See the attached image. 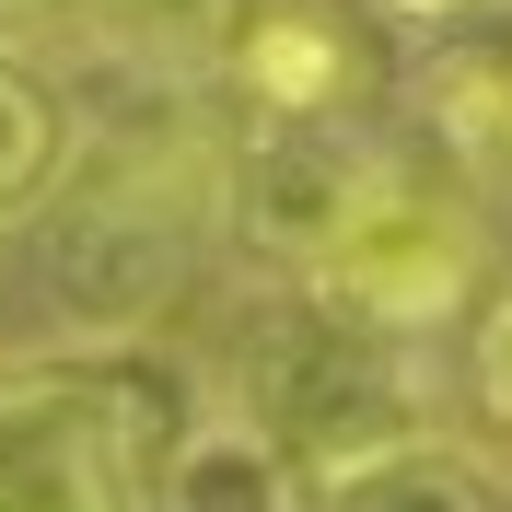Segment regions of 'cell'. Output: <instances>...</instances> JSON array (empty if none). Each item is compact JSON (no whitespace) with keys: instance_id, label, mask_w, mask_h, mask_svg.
Wrapping results in <instances>:
<instances>
[{"instance_id":"obj_1","label":"cell","mask_w":512,"mask_h":512,"mask_svg":"<svg viewBox=\"0 0 512 512\" xmlns=\"http://www.w3.org/2000/svg\"><path fill=\"white\" fill-rule=\"evenodd\" d=\"M222 210V152L175 128H117L47 210V303L82 338H140V326L187 291L198 268V222Z\"/></svg>"},{"instance_id":"obj_12","label":"cell","mask_w":512,"mask_h":512,"mask_svg":"<svg viewBox=\"0 0 512 512\" xmlns=\"http://www.w3.org/2000/svg\"><path fill=\"white\" fill-rule=\"evenodd\" d=\"M466 396H478V419L512 443V280L478 303V338H466Z\"/></svg>"},{"instance_id":"obj_9","label":"cell","mask_w":512,"mask_h":512,"mask_svg":"<svg viewBox=\"0 0 512 512\" xmlns=\"http://www.w3.org/2000/svg\"><path fill=\"white\" fill-rule=\"evenodd\" d=\"M82 24H94V47L117 70H140L152 94H175V82H198V70H222L245 0H94Z\"/></svg>"},{"instance_id":"obj_14","label":"cell","mask_w":512,"mask_h":512,"mask_svg":"<svg viewBox=\"0 0 512 512\" xmlns=\"http://www.w3.org/2000/svg\"><path fill=\"white\" fill-rule=\"evenodd\" d=\"M373 12H396V24H454V12H478V0H373Z\"/></svg>"},{"instance_id":"obj_7","label":"cell","mask_w":512,"mask_h":512,"mask_svg":"<svg viewBox=\"0 0 512 512\" xmlns=\"http://www.w3.org/2000/svg\"><path fill=\"white\" fill-rule=\"evenodd\" d=\"M152 512H315V478H303L256 419L210 408V419H187V431L163 443Z\"/></svg>"},{"instance_id":"obj_6","label":"cell","mask_w":512,"mask_h":512,"mask_svg":"<svg viewBox=\"0 0 512 512\" xmlns=\"http://www.w3.org/2000/svg\"><path fill=\"white\" fill-rule=\"evenodd\" d=\"M222 82L245 94L256 128L338 117V105H350V35H338V12H315V0H245V24H233V47H222Z\"/></svg>"},{"instance_id":"obj_10","label":"cell","mask_w":512,"mask_h":512,"mask_svg":"<svg viewBox=\"0 0 512 512\" xmlns=\"http://www.w3.org/2000/svg\"><path fill=\"white\" fill-rule=\"evenodd\" d=\"M315 512H512V478L466 443H408V454H373L361 478L315 489Z\"/></svg>"},{"instance_id":"obj_2","label":"cell","mask_w":512,"mask_h":512,"mask_svg":"<svg viewBox=\"0 0 512 512\" xmlns=\"http://www.w3.org/2000/svg\"><path fill=\"white\" fill-rule=\"evenodd\" d=\"M222 408L256 419V431H268V443H280L315 489L361 478L373 454L431 443L408 338H373L361 315H338V303H315V291H291V303H268V315L245 326Z\"/></svg>"},{"instance_id":"obj_4","label":"cell","mask_w":512,"mask_h":512,"mask_svg":"<svg viewBox=\"0 0 512 512\" xmlns=\"http://www.w3.org/2000/svg\"><path fill=\"white\" fill-rule=\"evenodd\" d=\"M384 175H396V152L361 140L350 117H280V128H245L222 152V222L245 256L315 280L350 245V222L384 198Z\"/></svg>"},{"instance_id":"obj_8","label":"cell","mask_w":512,"mask_h":512,"mask_svg":"<svg viewBox=\"0 0 512 512\" xmlns=\"http://www.w3.org/2000/svg\"><path fill=\"white\" fill-rule=\"evenodd\" d=\"M408 117L454 163H512V24L489 35H431L408 70Z\"/></svg>"},{"instance_id":"obj_5","label":"cell","mask_w":512,"mask_h":512,"mask_svg":"<svg viewBox=\"0 0 512 512\" xmlns=\"http://www.w3.org/2000/svg\"><path fill=\"white\" fill-rule=\"evenodd\" d=\"M478 268H489V233L466 222V198L419 187L408 163H396L384 198L350 222V245L326 256L303 291L338 303V315H361L373 338H419V326H454L478 303Z\"/></svg>"},{"instance_id":"obj_3","label":"cell","mask_w":512,"mask_h":512,"mask_svg":"<svg viewBox=\"0 0 512 512\" xmlns=\"http://www.w3.org/2000/svg\"><path fill=\"white\" fill-rule=\"evenodd\" d=\"M163 443L117 373H0V512H152Z\"/></svg>"},{"instance_id":"obj_11","label":"cell","mask_w":512,"mask_h":512,"mask_svg":"<svg viewBox=\"0 0 512 512\" xmlns=\"http://www.w3.org/2000/svg\"><path fill=\"white\" fill-rule=\"evenodd\" d=\"M59 105H47V82H35L24 59H0V222L12 210H35L47 198V175H59Z\"/></svg>"},{"instance_id":"obj_13","label":"cell","mask_w":512,"mask_h":512,"mask_svg":"<svg viewBox=\"0 0 512 512\" xmlns=\"http://www.w3.org/2000/svg\"><path fill=\"white\" fill-rule=\"evenodd\" d=\"M59 12H94V0H0V35L12 24H59Z\"/></svg>"}]
</instances>
